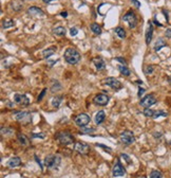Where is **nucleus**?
I'll return each mask as SVG.
<instances>
[{
    "label": "nucleus",
    "instance_id": "48",
    "mask_svg": "<svg viewBox=\"0 0 171 178\" xmlns=\"http://www.w3.org/2000/svg\"><path fill=\"white\" fill-rule=\"evenodd\" d=\"M137 84H141H141H143V82H141V81H139V80H138V81H137Z\"/></svg>",
    "mask_w": 171,
    "mask_h": 178
},
{
    "label": "nucleus",
    "instance_id": "7",
    "mask_svg": "<svg viewBox=\"0 0 171 178\" xmlns=\"http://www.w3.org/2000/svg\"><path fill=\"white\" fill-rule=\"evenodd\" d=\"M109 100H110V98L107 94H105V93H98V94H96V96H94L93 102L94 104H96L98 106H106L109 103Z\"/></svg>",
    "mask_w": 171,
    "mask_h": 178
},
{
    "label": "nucleus",
    "instance_id": "12",
    "mask_svg": "<svg viewBox=\"0 0 171 178\" xmlns=\"http://www.w3.org/2000/svg\"><path fill=\"white\" fill-rule=\"evenodd\" d=\"M14 101L15 103L22 105V106H28L30 104V100L26 94H21V93H15L14 94Z\"/></svg>",
    "mask_w": 171,
    "mask_h": 178
},
{
    "label": "nucleus",
    "instance_id": "18",
    "mask_svg": "<svg viewBox=\"0 0 171 178\" xmlns=\"http://www.w3.org/2000/svg\"><path fill=\"white\" fill-rule=\"evenodd\" d=\"M166 46H167V44H166V41H164V38H159V39L155 41V44H154V51L159 52L160 49H163L164 47H166Z\"/></svg>",
    "mask_w": 171,
    "mask_h": 178
},
{
    "label": "nucleus",
    "instance_id": "8",
    "mask_svg": "<svg viewBox=\"0 0 171 178\" xmlns=\"http://www.w3.org/2000/svg\"><path fill=\"white\" fill-rule=\"evenodd\" d=\"M104 84L105 85L109 86L111 88L115 89V90H118V89L122 88V83L115 78H112V76H109V78H105L104 80Z\"/></svg>",
    "mask_w": 171,
    "mask_h": 178
},
{
    "label": "nucleus",
    "instance_id": "1",
    "mask_svg": "<svg viewBox=\"0 0 171 178\" xmlns=\"http://www.w3.org/2000/svg\"><path fill=\"white\" fill-rule=\"evenodd\" d=\"M64 59L68 64L70 65H76L80 60V53L75 48H68L64 51Z\"/></svg>",
    "mask_w": 171,
    "mask_h": 178
},
{
    "label": "nucleus",
    "instance_id": "30",
    "mask_svg": "<svg viewBox=\"0 0 171 178\" xmlns=\"http://www.w3.org/2000/svg\"><path fill=\"white\" fill-rule=\"evenodd\" d=\"M154 112H155V111H153L152 109H150V108H146L145 110H144V115H145L146 117H152L153 118Z\"/></svg>",
    "mask_w": 171,
    "mask_h": 178
},
{
    "label": "nucleus",
    "instance_id": "6",
    "mask_svg": "<svg viewBox=\"0 0 171 178\" xmlns=\"http://www.w3.org/2000/svg\"><path fill=\"white\" fill-rule=\"evenodd\" d=\"M123 19L128 23L129 28H131V29H134L135 27L137 26V18H136V15L134 14L132 11L128 12L126 15H124Z\"/></svg>",
    "mask_w": 171,
    "mask_h": 178
},
{
    "label": "nucleus",
    "instance_id": "27",
    "mask_svg": "<svg viewBox=\"0 0 171 178\" xmlns=\"http://www.w3.org/2000/svg\"><path fill=\"white\" fill-rule=\"evenodd\" d=\"M150 178H163V174L160 171H152L150 173Z\"/></svg>",
    "mask_w": 171,
    "mask_h": 178
},
{
    "label": "nucleus",
    "instance_id": "31",
    "mask_svg": "<svg viewBox=\"0 0 171 178\" xmlns=\"http://www.w3.org/2000/svg\"><path fill=\"white\" fill-rule=\"evenodd\" d=\"M95 128L93 127H90V128H85V127H82L80 130V134H90V133H93Z\"/></svg>",
    "mask_w": 171,
    "mask_h": 178
},
{
    "label": "nucleus",
    "instance_id": "39",
    "mask_svg": "<svg viewBox=\"0 0 171 178\" xmlns=\"http://www.w3.org/2000/svg\"><path fill=\"white\" fill-rule=\"evenodd\" d=\"M145 91H146V89H145V88H141V87H139V88H138L137 96H139V98H141V96H143V94L145 93Z\"/></svg>",
    "mask_w": 171,
    "mask_h": 178
},
{
    "label": "nucleus",
    "instance_id": "14",
    "mask_svg": "<svg viewBox=\"0 0 171 178\" xmlns=\"http://www.w3.org/2000/svg\"><path fill=\"white\" fill-rule=\"evenodd\" d=\"M28 14L31 15V16H45V13L43 11L39 9L37 7H31L28 9Z\"/></svg>",
    "mask_w": 171,
    "mask_h": 178
},
{
    "label": "nucleus",
    "instance_id": "25",
    "mask_svg": "<svg viewBox=\"0 0 171 178\" xmlns=\"http://www.w3.org/2000/svg\"><path fill=\"white\" fill-rule=\"evenodd\" d=\"M91 30H92V32L94 34H96V35H99L101 33V26H98L97 23H92L91 25Z\"/></svg>",
    "mask_w": 171,
    "mask_h": 178
},
{
    "label": "nucleus",
    "instance_id": "37",
    "mask_svg": "<svg viewBox=\"0 0 171 178\" xmlns=\"http://www.w3.org/2000/svg\"><path fill=\"white\" fill-rule=\"evenodd\" d=\"M120 157H123L124 159L126 160L127 162L128 163H132V160L130 159V157H129V156L127 155V154H122V155H120Z\"/></svg>",
    "mask_w": 171,
    "mask_h": 178
},
{
    "label": "nucleus",
    "instance_id": "35",
    "mask_svg": "<svg viewBox=\"0 0 171 178\" xmlns=\"http://www.w3.org/2000/svg\"><path fill=\"white\" fill-rule=\"evenodd\" d=\"M153 71H154V66H151V65L147 66V68H146V74H152Z\"/></svg>",
    "mask_w": 171,
    "mask_h": 178
},
{
    "label": "nucleus",
    "instance_id": "24",
    "mask_svg": "<svg viewBox=\"0 0 171 178\" xmlns=\"http://www.w3.org/2000/svg\"><path fill=\"white\" fill-rule=\"evenodd\" d=\"M62 101V96H54L52 100V106L55 108H58L60 106V103Z\"/></svg>",
    "mask_w": 171,
    "mask_h": 178
},
{
    "label": "nucleus",
    "instance_id": "17",
    "mask_svg": "<svg viewBox=\"0 0 171 178\" xmlns=\"http://www.w3.org/2000/svg\"><path fill=\"white\" fill-rule=\"evenodd\" d=\"M20 163H21V160L19 157H12L11 159L8 161V167L13 169V167H17L20 165Z\"/></svg>",
    "mask_w": 171,
    "mask_h": 178
},
{
    "label": "nucleus",
    "instance_id": "16",
    "mask_svg": "<svg viewBox=\"0 0 171 178\" xmlns=\"http://www.w3.org/2000/svg\"><path fill=\"white\" fill-rule=\"evenodd\" d=\"M93 64L97 70H104L106 68V63L101 57H95L93 59Z\"/></svg>",
    "mask_w": 171,
    "mask_h": 178
},
{
    "label": "nucleus",
    "instance_id": "47",
    "mask_svg": "<svg viewBox=\"0 0 171 178\" xmlns=\"http://www.w3.org/2000/svg\"><path fill=\"white\" fill-rule=\"evenodd\" d=\"M168 81H169V83L171 84V76H168Z\"/></svg>",
    "mask_w": 171,
    "mask_h": 178
},
{
    "label": "nucleus",
    "instance_id": "20",
    "mask_svg": "<svg viewBox=\"0 0 171 178\" xmlns=\"http://www.w3.org/2000/svg\"><path fill=\"white\" fill-rule=\"evenodd\" d=\"M17 138H18L19 143H20L21 145H23V146H26V145L30 144V140H29V138L26 137V135L19 134L18 136H17Z\"/></svg>",
    "mask_w": 171,
    "mask_h": 178
},
{
    "label": "nucleus",
    "instance_id": "45",
    "mask_svg": "<svg viewBox=\"0 0 171 178\" xmlns=\"http://www.w3.org/2000/svg\"><path fill=\"white\" fill-rule=\"evenodd\" d=\"M60 15H61L62 17H67V16H68V13H67V12H61V13H60Z\"/></svg>",
    "mask_w": 171,
    "mask_h": 178
},
{
    "label": "nucleus",
    "instance_id": "40",
    "mask_svg": "<svg viewBox=\"0 0 171 178\" xmlns=\"http://www.w3.org/2000/svg\"><path fill=\"white\" fill-rule=\"evenodd\" d=\"M96 145H97V146H101V147H104L105 151H107L108 153H111V149H110V147H109V146H106V145H104V144H98V143H97Z\"/></svg>",
    "mask_w": 171,
    "mask_h": 178
},
{
    "label": "nucleus",
    "instance_id": "32",
    "mask_svg": "<svg viewBox=\"0 0 171 178\" xmlns=\"http://www.w3.org/2000/svg\"><path fill=\"white\" fill-rule=\"evenodd\" d=\"M61 89V85H60L58 82L56 81L55 82V84L52 86V88H51V90H52L53 92H55V91H58V90H60Z\"/></svg>",
    "mask_w": 171,
    "mask_h": 178
},
{
    "label": "nucleus",
    "instance_id": "42",
    "mask_svg": "<svg viewBox=\"0 0 171 178\" xmlns=\"http://www.w3.org/2000/svg\"><path fill=\"white\" fill-rule=\"evenodd\" d=\"M131 1L136 5V7H141V2L139 1H137V0H131Z\"/></svg>",
    "mask_w": 171,
    "mask_h": 178
},
{
    "label": "nucleus",
    "instance_id": "38",
    "mask_svg": "<svg viewBox=\"0 0 171 178\" xmlns=\"http://www.w3.org/2000/svg\"><path fill=\"white\" fill-rule=\"evenodd\" d=\"M78 33V30L76 28H71L70 29V34L72 36H75V35H77Z\"/></svg>",
    "mask_w": 171,
    "mask_h": 178
},
{
    "label": "nucleus",
    "instance_id": "33",
    "mask_svg": "<svg viewBox=\"0 0 171 178\" xmlns=\"http://www.w3.org/2000/svg\"><path fill=\"white\" fill-rule=\"evenodd\" d=\"M13 132H14V130H11V128H8V127H7V128H4V127L1 128V135H12Z\"/></svg>",
    "mask_w": 171,
    "mask_h": 178
},
{
    "label": "nucleus",
    "instance_id": "34",
    "mask_svg": "<svg viewBox=\"0 0 171 178\" xmlns=\"http://www.w3.org/2000/svg\"><path fill=\"white\" fill-rule=\"evenodd\" d=\"M45 93H47V88H43L42 89V91L40 92V94L38 96V98H37V102H40L42 99H43V96H45Z\"/></svg>",
    "mask_w": 171,
    "mask_h": 178
},
{
    "label": "nucleus",
    "instance_id": "26",
    "mask_svg": "<svg viewBox=\"0 0 171 178\" xmlns=\"http://www.w3.org/2000/svg\"><path fill=\"white\" fill-rule=\"evenodd\" d=\"M115 33L118 35L120 38H125L126 37V32H125V30L123 28H120V27H117L115 29Z\"/></svg>",
    "mask_w": 171,
    "mask_h": 178
},
{
    "label": "nucleus",
    "instance_id": "13",
    "mask_svg": "<svg viewBox=\"0 0 171 178\" xmlns=\"http://www.w3.org/2000/svg\"><path fill=\"white\" fill-rule=\"evenodd\" d=\"M15 118L20 122L29 123L31 121V114L29 111H18V112H16Z\"/></svg>",
    "mask_w": 171,
    "mask_h": 178
},
{
    "label": "nucleus",
    "instance_id": "23",
    "mask_svg": "<svg viewBox=\"0 0 171 178\" xmlns=\"http://www.w3.org/2000/svg\"><path fill=\"white\" fill-rule=\"evenodd\" d=\"M55 52H56L55 47H51V48H48V49H45V50L42 51V56H43L45 58H49V57L52 56Z\"/></svg>",
    "mask_w": 171,
    "mask_h": 178
},
{
    "label": "nucleus",
    "instance_id": "3",
    "mask_svg": "<svg viewBox=\"0 0 171 178\" xmlns=\"http://www.w3.org/2000/svg\"><path fill=\"white\" fill-rule=\"evenodd\" d=\"M60 162L61 158L57 155H49L45 159V165L48 169H56L60 165Z\"/></svg>",
    "mask_w": 171,
    "mask_h": 178
},
{
    "label": "nucleus",
    "instance_id": "4",
    "mask_svg": "<svg viewBox=\"0 0 171 178\" xmlns=\"http://www.w3.org/2000/svg\"><path fill=\"white\" fill-rule=\"evenodd\" d=\"M90 121H91V118L87 114H79V115H77L74 118L75 124L77 126H79V127H85V126H88Z\"/></svg>",
    "mask_w": 171,
    "mask_h": 178
},
{
    "label": "nucleus",
    "instance_id": "28",
    "mask_svg": "<svg viewBox=\"0 0 171 178\" xmlns=\"http://www.w3.org/2000/svg\"><path fill=\"white\" fill-rule=\"evenodd\" d=\"M14 26H15V22L13 21V20H4L3 23H2V27H3L4 29H8V28H11V27Z\"/></svg>",
    "mask_w": 171,
    "mask_h": 178
},
{
    "label": "nucleus",
    "instance_id": "9",
    "mask_svg": "<svg viewBox=\"0 0 171 178\" xmlns=\"http://www.w3.org/2000/svg\"><path fill=\"white\" fill-rule=\"evenodd\" d=\"M157 102L156 98L153 94H148V96H144L143 99L141 100V106L145 108H149L150 106H152L154 104Z\"/></svg>",
    "mask_w": 171,
    "mask_h": 178
},
{
    "label": "nucleus",
    "instance_id": "5",
    "mask_svg": "<svg viewBox=\"0 0 171 178\" xmlns=\"http://www.w3.org/2000/svg\"><path fill=\"white\" fill-rule=\"evenodd\" d=\"M119 139H120V141L123 142L124 144H127V145L132 144V143H134V141H135L134 135L130 130H125V132H123V133L119 135Z\"/></svg>",
    "mask_w": 171,
    "mask_h": 178
},
{
    "label": "nucleus",
    "instance_id": "44",
    "mask_svg": "<svg viewBox=\"0 0 171 178\" xmlns=\"http://www.w3.org/2000/svg\"><path fill=\"white\" fill-rule=\"evenodd\" d=\"M7 104L9 105L8 107H10V108H13L14 106H15V104H14V103H11V102H7Z\"/></svg>",
    "mask_w": 171,
    "mask_h": 178
},
{
    "label": "nucleus",
    "instance_id": "22",
    "mask_svg": "<svg viewBox=\"0 0 171 178\" xmlns=\"http://www.w3.org/2000/svg\"><path fill=\"white\" fill-rule=\"evenodd\" d=\"M117 69H118L119 72L123 74V75H125V76H129V75L131 74L130 69H129V68H128L126 65H118Z\"/></svg>",
    "mask_w": 171,
    "mask_h": 178
},
{
    "label": "nucleus",
    "instance_id": "46",
    "mask_svg": "<svg viewBox=\"0 0 171 178\" xmlns=\"http://www.w3.org/2000/svg\"><path fill=\"white\" fill-rule=\"evenodd\" d=\"M43 2H45V3H49V2H52V1H54V0H42Z\"/></svg>",
    "mask_w": 171,
    "mask_h": 178
},
{
    "label": "nucleus",
    "instance_id": "19",
    "mask_svg": "<svg viewBox=\"0 0 171 178\" xmlns=\"http://www.w3.org/2000/svg\"><path fill=\"white\" fill-rule=\"evenodd\" d=\"M105 118H106L105 111L99 110L98 112H96V115H95V123H96V124H101V123L104 122Z\"/></svg>",
    "mask_w": 171,
    "mask_h": 178
},
{
    "label": "nucleus",
    "instance_id": "11",
    "mask_svg": "<svg viewBox=\"0 0 171 178\" xmlns=\"http://www.w3.org/2000/svg\"><path fill=\"white\" fill-rule=\"evenodd\" d=\"M74 149L82 155H87L89 153L90 146L85 142H76L74 145Z\"/></svg>",
    "mask_w": 171,
    "mask_h": 178
},
{
    "label": "nucleus",
    "instance_id": "10",
    "mask_svg": "<svg viewBox=\"0 0 171 178\" xmlns=\"http://www.w3.org/2000/svg\"><path fill=\"white\" fill-rule=\"evenodd\" d=\"M126 174V170H125V167L120 164L119 161L113 165V169H112V175L114 176V177H122L124 175Z\"/></svg>",
    "mask_w": 171,
    "mask_h": 178
},
{
    "label": "nucleus",
    "instance_id": "43",
    "mask_svg": "<svg viewBox=\"0 0 171 178\" xmlns=\"http://www.w3.org/2000/svg\"><path fill=\"white\" fill-rule=\"evenodd\" d=\"M116 60H118V62H120V63L123 64V65H125V64H126V59L122 58V57H116Z\"/></svg>",
    "mask_w": 171,
    "mask_h": 178
},
{
    "label": "nucleus",
    "instance_id": "21",
    "mask_svg": "<svg viewBox=\"0 0 171 178\" xmlns=\"http://www.w3.org/2000/svg\"><path fill=\"white\" fill-rule=\"evenodd\" d=\"M66 29L63 27L59 26V27H56L55 29H53V34L56 35V36H64L66 35Z\"/></svg>",
    "mask_w": 171,
    "mask_h": 178
},
{
    "label": "nucleus",
    "instance_id": "29",
    "mask_svg": "<svg viewBox=\"0 0 171 178\" xmlns=\"http://www.w3.org/2000/svg\"><path fill=\"white\" fill-rule=\"evenodd\" d=\"M167 116H168L167 112H165V111H163V110H159V111H155V112H154L153 118L157 119L159 117H167Z\"/></svg>",
    "mask_w": 171,
    "mask_h": 178
},
{
    "label": "nucleus",
    "instance_id": "15",
    "mask_svg": "<svg viewBox=\"0 0 171 178\" xmlns=\"http://www.w3.org/2000/svg\"><path fill=\"white\" fill-rule=\"evenodd\" d=\"M152 36H153V26H152V21L148 22V29H147V32H146V44H149L152 41Z\"/></svg>",
    "mask_w": 171,
    "mask_h": 178
},
{
    "label": "nucleus",
    "instance_id": "2",
    "mask_svg": "<svg viewBox=\"0 0 171 178\" xmlns=\"http://www.w3.org/2000/svg\"><path fill=\"white\" fill-rule=\"evenodd\" d=\"M55 138L61 145H69L73 142V136L69 132H58L55 135Z\"/></svg>",
    "mask_w": 171,
    "mask_h": 178
},
{
    "label": "nucleus",
    "instance_id": "36",
    "mask_svg": "<svg viewBox=\"0 0 171 178\" xmlns=\"http://www.w3.org/2000/svg\"><path fill=\"white\" fill-rule=\"evenodd\" d=\"M32 137L33 138H41V139H43L45 137V134L41 133V134H32Z\"/></svg>",
    "mask_w": 171,
    "mask_h": 178
},
{
    "label": "nucleus",
    "instance_id": "49",
    "mask_svg": "<svg viewBox=\"0 0 171 178\" xmlns=\"http://www.w3.org/2000/svg\"><path fill=\"white\" fill-rule=\"evenodd\" d=\"M169 143H170V144H171V142H169Z\"/></svg>",
    "mask_w": 171,
    "mask_h": 178
},
{
    "label": "nucleus",
    "instance_id": "41",
    "mask_svg": "<svg viewBox=\"0 0 171 178\" xmlns=\"http://www.w3.org/2000/svg\"><path fill=\"white\" fill-rule=\"evenodd\" d=\"M165 35H166V37H168V38H171V28H168V29L166 30Z\"/></svg>",
    "mask_w": 171,
    "mask_h": 178
}]
</instances>
